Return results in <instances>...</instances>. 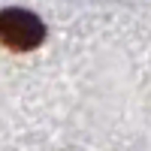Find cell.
I'll return each mask as SVG.
<instances>
[{
	"mask_svg": "<svg viewBox=\"0 0 151 151\" xmlns=\"http://www.w3.org/2000/svg\"><path fill=\"white\" fill-rule=\"evenodd\" d=\"M45 40V24L30 9L9 6L0 12V42L12 52H33Z\"/></svg>",
	"mask_w": 151,
	"mask_h": 151,
	"instance_id": "6da1fadb",
	"label": "cell"
}]
</instances>
